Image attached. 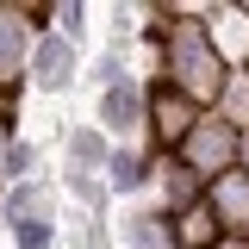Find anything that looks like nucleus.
<instances>
[{"instance_id":"obj_5","label":"nucleus","mask_w":249,"mask_h":249,"mask_svg":"<svg viewBox=\"0 0 249 249\" xmlns=\"http://www.w3.org/2000/svg\"><path fill=\"white\" fill-rule=\"evenodd\" d=\"M62 218V187L50 175H31L19 187H0V224L19 231V224H56Z\"/></svg>"},{"instance_id":"obj_24","label":"nucleus","mask_w":249,"mask_h":249,"mask_svg":"<svg viewBox=\"0 0 249 249\" xmlns=\"http://www.w3.org/2000/svg\"><path fill=\"white\" fill-rule=\"evenodd\" d=\"M212 249H249V237H218Z\"/></svg>"},{"instance_id":"obj_27","label":"nucleus","mask_w":249,"mask_h":249,"mask_svg":"<svg viewBox=\"0 0 249 249\" xmlns=\"http://www.w3.org/2000/svg\"><path fill=\"white\" fill-rule=\"evenodd\" d=\"M0 249H6V243H0Z\"/></svg>"},{"instance_id":"obj_16","label":"nucleus","mask_w":249,"mask_h":249,"mask_svg":"<svg viewBox=\"0 0 249 249\" xmlns=\"http://www.w3.org/2000/svg\"><path fill=\"white\" fill-rule=\"evenodd\" d=\"M56 187H62V193H69V199H75L88 218H106V206H112L106 175H69V168H62V181H56Z\"/></svg>"},{"instance_id":"obj_25","label":"nucleus","mask_w":249,"mask_h":249,"mask_svg":"<svg viewBox=\"0 0 249 249\" xmlns=\"http://www.w3.org/2000/svg\"><path fill=\"white\" fill-rule=\"evenodd\" d=\"M243 13H249V0H243Z\"/></svg>"},{"instance_id":"obj_19","label":"nucleus","mask_w":249,"mask_h":249,"mask_svg":"<svg viewBox=\"0 0 249 249\" xmlns=\"http://www.w3.org/2000/svg\"><path fill=\"white\" fill-rule=\"evenodd\" d=\"M50 31H62L69 44H81V37H88V6H81V0H56V6H50Z\"/></svg>"},{"instance_id":"obj_6","label":"nucleus","mask_w":249,"mask_h":249,"mask_svg":"<svg viewBox=\"0 0 249 249\" xmlns=\"http://www.w3.org/2000/svg\"><path fill=\"white\" fill-rule=\"evenodd\" d=\"M93 124L119 143H143V81H119V88L93 93Z\"/></svg>"},{"instance_id":"obj_26","label":"nucleus","mask_w":249,"mask_h":249,"mask_svg":"<svg viewBox=\"0 0 249 249\" xmlns=\"http://www.w3.org/2000/svg\"><path fill=\"white\" fill-rule=\"evenodd\" d=\"M243 75H249V62H243Z\"/></svg>"},{"instance_id":"obj_8","label":"nucleus","mask_w":249,"mask_h":249,"mask_svg":"<svg viewBox=\"0 0 249 249\" xmlns=\"http://www.w3.org/2000/svg\"><path fill=\"white\" fill-rule=\"evenodd\" d=\"M206 199V181L187 168L181 156H156V175H150V193H143V206H156L162 218H181L187 206H199Z\"/></svg>"},{"instance_id":"obj_4","label":"nucleus","mask_w":249,"mask_h":249,"mask_svg":"<svg viewBox=\"0 0 249 249\" xmlns=\"http://www.w3.org/2000/svg\"><path fill=\"white\" fill-rule=\"evenodd\" d=\"M81 44H69L62 31H44V37H31V56H25V88L37 93H69L81 81Z\"/></svg>"},{"instance_id":"obj_9","label":"nucleus","mask_w":249,"mask_h":249,"mask_svg":"<svg viewBox=\"0 0 249 249\" xmlns=\"http://www.w3.org/2000/svg\"><path fill=\"white\" fill-rule=\"evenodd\" d=\"M25 56H31V25L19 0H0V93L25 88Z\"/></svg>"},{"instance_id":"obj_14","label":"nucleus","mask_w":249,"mask_h":249,"mask_svg":"<svg viewBox=\"0 0 249 249\" xmlns=\"http://www.w3.org/2000/svg\"><path fill=\"white\" fill-rule=\"evenodd\" d=\"M218 237H224V224L212 218L206 199H199V206H187V212L175 218V249H212Z\"/></svg>"},{"instance_id":"obj_15","label":"nucleus","mask_w":249,"mask_h":249,"mask_svg":"<svg viewBox=\"0 0 249 249\" xmlns=\"http://www.w3.org/2000/svg\"><path fill=\"white\" fill-rule=\"evenodd\" d=\"M81 81H88L93 93L119 88V81H137V75H131V50H112V44H106V50H100V56H93L88 69H81Z\"/></svg>"},{"instance_id":"obj_21","label":"nucleus","mask_w":249,"mask_h":249,"mask_svg":"<svg viewBox=\"0 0 249 249\" xmlns=\"http://www.w3.org/2000/svg\"><path fill=\"white\" fill-rule=\"evenodd\" d=\"M237 168L249 175V131H237Z\"/></svg>"},{"instance_id":"obj_2","label":"nucleus","mask_w":249,"mask_h":249,"mask_svg":"<svg viewBox=\"0 0 249 249\" xmlns=\"http://www.w3.org/2000/svg\"><path fill=\"white\" fill-rule=\"evenodd\" d=\"M193 124H199V106H193L181 88H168V81H150V88H143V143H150L156 156H175Z\"/></svg>"},{"instance_id":"obj_22","label":"nucleus","mask_w":249,"mask_h":249,"mask_svg":"<svg viewBox=\"0 0 249 249\" xmlns=\"http://www.w3.org/2000/svg\"><path fill=\"white\" fill-rule=\"evenodd\" d=\"M0 119H19V93H0Z\"/></svg>"},{"instance_id":"obj_17","label":"nucleus","mask_w":249,"mask_h":249,"mask_svg":"<svg viewBox=\"0 0 249 249\" xmlns=\"http://www.w3.org/2000/svg\"><path fill=\"white\" fill-rule=\"evenodd\" d=\"M212 112L231 124V131H249V75H243V69H231V75H224V93H218Z\"/></svg>"},{"instance_id":"obj_13","label":"nucleus","mask_w":249,"mask_h":249,"mask_svg":"<svg viewBox=\"0 0 249 249\" xmlns=\"http://www.w3.org/2000/svg\"><path fill=\"white\" fill-rule=\"evenodd\" d=\"M119 249H175V218H162L156 206H131L119 224Z\"/></svg>"},{"instance_id":"obj_1","label":"nucleus","mask_w":249,"mask_h":249,"mask_svg":"<svg viewBox=\"0 0 249 249\" xmlns=\"http://www.w3.org/2000/svg\"><path fill=\"white\" fill-rule=\"evenodd\" d=\"M199 13H206V0H156V37H162V81L181 88L199 112H212L231 69L212 56Z\"/></svg>"},{"instance_id":"obj_12","label":"nucleus","mask_w":249,"mask_h":249,"mask_svg":"<svg viewBox=\"0 0 249 249\" xmlns=\"http://www.w3.org/2000/svg\"><path fill=\"white\" fill-rule=\"evenodd\" d=\"M106 162H112V137L100 124H69L62 131V168L69 175H106Z\"/></svg>"},{"instance_id":"obj_3","label":"nucleus","mask_w":249,"mask_h":249,"mask_svg":"<svg viewBox=\"0 0 249 249\" xmlns=\"http://www.w3.org/2000/svg\"><path fill=\"white\" fill-rule=\"evenodd\" d=\"M175 156H181L187 168L212 187L218 175H231V168H237V131L218 119V112H199V124L181 137V150H175Z\"/></svg>"},{"instance_id":"obj_10","label":"nucleus","mask_w":249,"mask_h":249,"mask_svg":"<svg viewBox=\"0 0 249 249\" xmlns=\"http://www.w3.org/2000/svg\"><path fill=\"white\" fill-rule=\"evenodd\" d=\"M150 175H156V150L150 143H119L112 162H106V193L112 199H143L150 193Z\"/></svg>"},{"instance_id":"obj_23","label":"nucleus","mask_w":249,"mask_h":249,"mask_svg":"<svg viewBox=\"0 0 249 249\" xmlns=\"http://www.w3.org/2000/svg\"><path fill=\"white\" fill-rule=\"evenodd\" d=\"M6 137H19V119H0V156H6Z\"/></svg>"},{"instance_id":"obj_11","label":"nucleus","mask_w":249,"mask_h":249,"mask_svg":"<svg viewBox=\"0 0 249 249\" xmlns=\"http://www.w3.org/2000/svg\"><path fill=\"white\" fill-rule=\"evenodd\" d=\"M206 206H212V218L224 224V237H249V175L243 168L218 175V181L206 187Z\"/></svg>"},{"instance_id":"obj_7","label":"nucleus","mask_w":249,"mask_h":249,"mask_svg":"<svg viewBox=\"0 0 249 249\" xmlns=\"http://www.w3.org/2000/svg\"><path fill=\"white\" fill-rule=\"evenodd\" d=\"M199 25H206V44H212V56L224 69H243L249 62V13H243V0H206Z\"/></svg>"},{"instance_id":"obj_18","label":"nucleus","mask_w":249,"mask_h":249,"mask_svg":"<svg viewBox=\"0 0 249 249\" xmlns=\"http://www.w3.org/2000/svg\"><path fill=\"white\" fill-rule=\"evenodd\" d=\"M31 175H37V143L19 131V137H6V156H0V187H19Z\"/></svg>"},{"instance_id":"obj_20","label":"nucleus","mask_w":249,"mask_h":249,"mask_svg":"<svg viewBox=\"0 0 249 249\" xmlns=\"http://www.w3.org/2000/svg\"><path fill=\"white\" fill-rule=\"evenodd\" d=\"M75 231H81V249H112V224H106V218H75Z\"/></svg>"}]
</instances>
